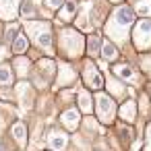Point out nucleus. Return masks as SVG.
Here are the masks:
<instances>
[{
	"label": "nucleus",
	"mask_w": 151,
	"mask_h": 151,
	"mask_svg": "<svg viewBox=\"0 0 151 151\" xmlns=\"http://www.w3.org/2000/svg\"><path fill=\"white\" fill-rule=\"evenodd\" d=\"M48 145H50V149H54V151L64 149V145H66V134L60 132V130H50V134H48Z\"/></svg>",
	"instance_id": "nucleus-7"
},
{
	"label": "nucleus",
	"mask_w": 151,
	"mask_h": 151,
	"mask_svg": "<svg viewBox=\"0 0 151 151\" xmlns=\"http://www.w3.org/2000/svg\"><path fill=\"white\" fill-rule=\"evenodd\" d=\"M134 44L145 50L151 46V21H141L134 29Z\"/></svg>",
	"instance_id": "nucleus-5"
},
{
	"label": "nucleus",
	"mask_w": 151,
	"mask_h": 151,
	"mask_svg": "<svg viewBox=\"0 0 151 151\" xmlns=\"http://www.w3.org/2000/svg\"><path fill=\"white\" fill-rule=\"evenodd\" d=\"M79 108H81L83 112H89V110H91V104H89V93H87V91L79 93Z\"/></svg>",
	"instance_id": "nucleus-18"
},
{
	"label": "nucleus",
	"mask_w": 151,
	"mask_h": 151,
	"mask_svg": "<svg viewBox=\"0 0 151 151\" xmlns=\"http://www.w3.org/2000/svg\"><path fill=\"white\" fill-rule=\"evenodd\" d=\"M83 44H85V40H83V35L77 33V31L66 29V31H62V35H60V48H62V52H64L68 58L81 56V54H83Z\"/></svg>",
	"instance_id": "nucleus-1"
},
{
	"label": "nucleus",
	"mask_w": 151,
	"mask_h": 151,
	"mask_svg": "<svg viewBox=\"0 0 151 151\" xmlns=\"http://www.w3.org/2000/svg\"><path fill=\"white\" fill-rule=\"evenodd\" d=\"M132 21H134V13H132V9H128V6H120V9H116L114 15H112V21H110V35L116 31V40H118V29H126Z\"/></svg>",
	"instance_id": "nucleus-3"
},
{
	"label": "nucleus",
	"mask_w": 151,
	"mask_h": 151,
	"mask_svg": "<svg viewBox=\"0 0 151 151\" xmlns=\"http://www.w3.org/2000/svg\"><path fill=\"white\" fill-rule=\"evenodd\" d=\"M137 13H141L143 17H145V15H151V0H139Z\"/></svg>",
	"instance_id": "nucleus-19"
},
{
	"label": "nucleus",
	"mask_w": 151,
	"mask_h": 151,
	"mask_svg": "<svg viewBox=\"0 0 151 151\" xmlns=\"http://www.w3.org/2000/svg\"><path fill=\"white\" fill-rule=\"evenodd\" d=\"M27 29H29L31 40H33L40 48H44V50L50 48V44H52V33H50V25H48V23L35 21V23H29Z\"/></svg>",
	"instance_id": "nucleus-2"
},
{
	"label": "nucleus",
	"mask_w": 151,
	"mask_h": 151,
	"mask_svg": "<svg viewBox=\"0 0 151 151\" xmlns=\"http://www.w3.org/2000/svg\"><path fill=\"white\" fill-rule=\"evenodd\" d=\"M83 77H85V83H87L91 89H101V83H104V79H101V75H99L97 66H93L91 62H87Z\"/></svg>",
	"instance_id": "nucleus-6"
},
{
	"label": "nucleus",
	"mask_w": 151,
	"mask_h": 151,
	"mask_svg": "<svg viewBox=\"0 0 151 151\" xmlns=\"http://www.w3.org/2000/svg\"><path fill=\"white\" fill-rule=\"evenodd\" d=\"M27 50V37L25 35H19L17 40H13V52L15 54H23Z\"/></svg>",
	"instance_id": "nucleus-12"
},
{
	"label": "nucleus",
	"mask_w": 151,
	"mask_h": 151,
	"mask_svg": "<svg viewBox=\"0 0 151 151\" xmlns=\"http://www.w3.org/2000/svg\"><path fill=\"white\" fill-rule=\"evenodd\" d=\"M75 13H77V2L75 0H66L64 6L60 9V19L62 21H70L75 17Z\"/></svg>",
	"instance_id": "nucleus-8"
},
{
	"label": "nucleus",
	"mask_w": 151,
	"mask_h": 151,
	"mask_svg": "<svg viewBox=\"0 0 151 151\" xmlns=\"http://www.w3.org/2000/svg\"><path fill=\"white\" fill-rule=\"evenodd\" d=\"M11 81H13L11 68L6 64H0V85H11Z\"/></svg>",
	"instance_id": "nucleus-14"
},
{
	"label": "nucleus",
	"mask_w": 151,
	"mask_h": 151,
	"mask_svg": "<svg viewBox=\"0 0 151 151\" xmlns=\"http://www.w3.org/2000/svg\"><path fill=\"white\" fill-rule=\"evenodd\" d=\"M13 137L17 139L19 145H25V126H23L21 122H17V124L13 126Z\"/></svg>",
	"instance_id": "nucleus-13"
},
{
	"label": "nucleus",
	"mask_w": 151,
	"mask_h": 151,
	"mask_svg": "<svg viewBox=\"0 0 151 151\" xmlns=\"http://www.w3.org/2000/svg\"><path fill=\"white\" fill-rule=\"evenodd\" d=\"M79 112H75V110H66L64 114H62V124H66V128H75L77 126V122H79Z\"/></svg>",
	"instance_id": "nucleus-10"
},
{
	"label": "nucleus",
	"mask_w": 151,
	"mask_h": 151,
	"mask_svg": "<svg viewBox=\"0 0 151 151\" xmlns=\"http://www.w3.org/2000/svg\"><path fill=\"white\" fill-rule=\"evenodd\" d=\"M17 2H19V0H0V11H2L4 19H11V17H15Z\"/></svg>",
	"instance_id": "nucleus-9"
},
{
	"label": "nucleus",
	"mask_w": 151,
	"mask_h": 151,
	"mask_svg": "<svg viewBox=\"0 0 151 151\" xmlns=\"http://www.w3.org/2000/svg\"><path fill=\"white\" fill-rule=\"evenodd\" d=\"M89 52L91 54H97L99 52V33H93L89 37Z\"/></svg>",
	"instance_id": "nucleus-20"
},
{
	"label": "nucleus",
	"mask_w": 151,
	"mask_h": 151,
	"mask_svg": "<svg viewBox=\"0 0 151 151\" xmlns=\"http://www.w3.org/2000/svg\"><path fill=\"white\" fill-rule=\"evenodd\" d=\"M101 50H104L101 54H104V58H106V60H114V58L118 56V50L114 48V44H104V46H101Z\"/></svg>",
	"instance_id": "nucleus-15"
},
{
	"label": "nucleus",
	"mask_w": 151,
	"mask_h": 151,
	"mask_svg": "<svg viewBox=\"0 0 151 151\" xmlns=\"http://www.w3.org/2000/svg\"><path fill=\"white\" fill-rule=\"evenodd\" d=\"M114 73H116L118 77H122V79H126V81L134 79V70H132L128 64H118V66H114Z\"/></svg>",
	"instance_id": "nucleus-11"
},
{
	"label": "nucleus",
	"mask_w": 151,
	"mask_h": 151,
	"mask_svg": "<svg viewBox=\"0 0 151 151\" xmlns=\"http://www.w3.org/2000/svg\"><path fill=\"white\" fill-rule=\"evenodd\" d=\"M120 116H122L124 120H132V118H134V104H132V101H126L124 108H122V112H120Z\"/></svg>",
	"instance_id": "nucleus-16"
},
{
	"label": "nucleus",
	"mask_w": 151,
	"mask_h": 151,
	"mask_svg": "<svg viewBox=\"0 0 151 151\" xmlns=\"http://www.w3.org/2000/svg\"><path fill=\"white\" fill-rule=\"evenodd\" d=\"M62 2H64V0H46V4H48L50 9H58Z\"/></svg>",
	"instance_id": "nucleus-21"
},
{
	"label": "nucleus",
	"mask_w": 151,
	"mask_h": 151,
	"mask_svg": "<svg viewBox=\"0 0 151 151\" xmlns=\"http://www.w3.org/2000/svg\"><path fill=\"white\" fill-rule=\"evenodd\" d=\"M73 79H75V73H73V68H70L68 64H64V68H62V73H60V81H64V85H68Z\"/></svg>",
	"instance_id": "nucleus-17"
},
{
	"label": "nucleus",
	"mask_w": 151,
	"mask_h": 151,
	"mask_svg": "<svg viewBox=\"0 0 151 151\" xmlns=\"http://www.w3.org/2000/svg\"><path fill=\"white\" fill-rule=\"evenodd\" d=\"M114 112H116V106H114V99L106 93L97 95V116L101 122H112L114 120Z\"/></svg>",
	"instance_id": "nucleus-4"
}]
</instances>
